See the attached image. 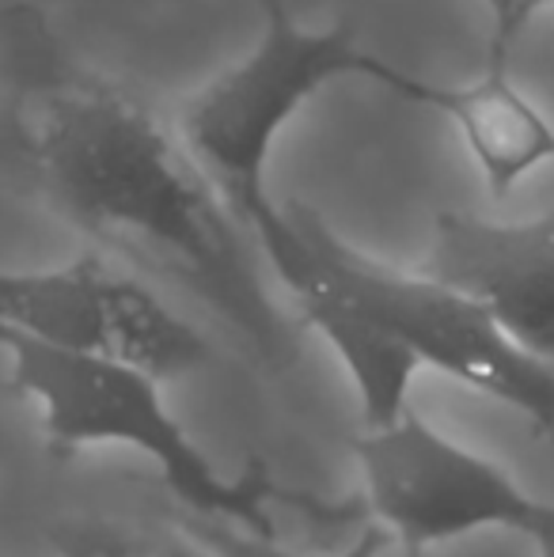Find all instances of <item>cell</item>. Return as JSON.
Segmentation results:
<instances>
[{"instance_id": "8992f818", "label": "cell", "mask_w": 554, "mask_h": 557, "mask_svg": "<svg viewBox=\"0 0 554 557\" xmlns=\"http://www.w3.org/2000/svg\"><path fill=\"white\" fill-rule=\"evenodd\" d=\"M0 326L61 349L114 357L156 380L209 364V342L140 281L81 258L61 270H0Z\"/></svg>"}, {"instance_id": "52a82bcc", "label": "cell", "mask_w": 554, "mask_h": 557, "mask_svg": "<svg viewBox=\"0 0 554 557\" xmlns=\"http://www.w3.org/2000/svg\"><path fill=\"white\" fill-rule=\"evenodd\" d=\"M426 273L479 300L520 349L554 364V213L520 224L441 213Z\"/></svg>"}, {"instance_id": "5bb4252c", "label": "cell", "mask_w": 554, "mask_h": 557, "mask_svg": "<svg viewBox=\"0 0 554 557\" xmlns=\"http://www.w3.org/2000/svg\"><path fill=\"white\" fill-rule=\"evenodd\" d=\"M535 546H540V557H554V520L543 531H535Z\"/></svg>"}, {"instance_id": "7a4b0ae2", "label": "cell", "mask_w": 554, "mask_h": 557, "mask_svg": "<svg viewBox=\"0 0 554 557\" xmlns=\"http://www.w3.org/2000/svg\"><path fill=\"white\" fill-rule=\"evenodd\" d=\"M251 239L281 281L316 277L331 285L399 337L421 368L509 406L554 441V364L520 349L479 300L429 273L410 277L372 262L304 201H285Z\"/></svg>"}, {"instance_id": "6da1fadb", "label": "cell", "mask_w": 554, "mask_h": 557, "mask_svg": "<svg viewBox=\"0 0 554 557\" xmlns=\"http://www.w3.org/2000/svg\"><path fill=\"white\" fill-rule=\"evenodd\" d=\"M38 73H20L12 125L42 198L130 262L206 304L267 368L293 364V331L183 140L134 91L35 46Z\"/></svg>"}, {"instance_id": "5b68a950", "label": "cell", "mask_w": 554, "mask_h": 557, "mask_svg": "<svg viewBox=\"0 0 554 557\" xmlns=\"http://www.w3.org/2000/svg\"><path fill=\"white\" fill-rule=\"evenodd\" d=\"M354 451L365 474V505L387 535H399L410 557L482 528L535 535L554 520V508L517 490L502 467L441 436L410 406L357 436Z\"/></svg>"}, {"instance_id": "277c9868", "label": "cell", "mask_w": 554, "mask_h": 557, "mask_svg": "<svg viewBox=\"0 0 554 557\" xmlns=\"http://www.w3.org/2000/svg\"><path fill=\"white\" fill-rule=\"evenodd\" d=\"M372 58L346 23L311 30L285 0H267L259 42L183 107L178 140L247 235L281 209L267 190V163L285 122L327 84L369 81Z\"/></svg>"}, {"instance_id": "9c48e42d", "label": "cell", "mask_w": 554, "mask_h": 557, "mask_svg": "<svg viewBox=\"0 0 554 557\" xmlns=\"http://www.w3.org/2000/svg\"><path fill=\"white\" fill-rule=\"evenodd\" d=\"M281 285L293 293L300 319L327 337L334 352L342 357V364L349 368L361 395V410L369 429L387 425L407 410L410 380L418 375V357L399 342L392 331L377 323L372 315H365L354 300H346L342 293H334L331 285L316 277H288Z\"/></svg>"}, {"instance_id": "8fae6325", "label": "cell", "mask_w": 554, "mask_h": 557, "mask_svg": "<svg viewBox=\"0 0 554 557\" xmlns=\"http://www.w3.org/2000/svg\"><path fill=\"white\" fill-rule=\"evenodd\" d=\"M50 543L61 557H152L134 535L99 520L58 523L50 531Z\"/></svg>"}, {"instance_id": "30bf717a", "label": "cell", "mask_w": 554, "mask_h": 557, "mask_svg": "<svg viewBox=\"0 0 554 557\" xmlns=\"http://www.w3.org/2000/svg\"><path fill=\"white\" fill-rule=\"evenodd\" d=\"M178 531H183V535H190L194 543H201L206 550H213L217 557H300L293 550H281L270 535L247 531V528L229 523V520H209V516H198V512L178 516ZM384 546H387V531L384 528H369L354 543V550H346L338 557H377Z\"/></svg>"}, {"instance_id": "3957f363", "label": "cell", "mask_w": 554, "mask_h": 557, "mask_svg": "<svg viewBox=\"0 0 554 557\" xmlns=\"http://www.w3.org/2000/svg\"><path fill=\"white\" fill-rule=\"evenodd\" d=\"M0 352L12 364V387L35 398L53 451L69 455L91 444H130L160 467L186 512L229 520L274 535L267 505L300 493L278 490L255 462L239 478H221L186 429L171 418L152 372L114 357L61 349L12 326H0Z\"/></svg>"}, {"instance_id": "ba28073f", "label": "cell", "mask_w": 554, "mask_h": 557, "mask_svg": "<svg viewBox=\"0 0 554 557\" xmlns=\"http://www.w3.org/2000/svg\"><path fill=\"white\" fill-rule=\"evenodd\" d=\"M369 81L407 103L452 117L494 198H505L517 178L554 160V125L532 99L517 91L509 65H487V73L471 84H433L403 73L392 61L372 58Z\"/></svg>"}, {"instance_id": "7c38bea8", "label": "cell", "mask_w": 554, "mask_h": 557, "mask_svg": "<svg viewBox=\"0 0 554 557\" xmlns=\"http://www.w3.org/2000/svg\"><path fill=\"white\" fill-rule=\"evenodd\" d=\"M554 0H487L490 8V65H509V53L528 23Z\"/></svg>"}, {"instance_id": "4fadbf2b", "label": "cell", "mask_w": 554, "mask_h": 557, "mask_svg": "<svg viewBox=\"0 0 554 557\" xmlns=\"http://www.w3.org/2000/svg\"><path fill=\"white\" fill-rule=\"evenodd\" d=\"M152 557H217V554L206 550L201 543H194L190 535H175V539H163L152 550Z\"/></svg>"}]
</instances>
